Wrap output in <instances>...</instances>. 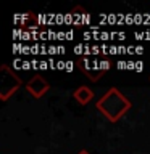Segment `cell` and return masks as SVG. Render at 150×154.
Wrapping results in <instances>:
<instances>
[{
	"mask_svg": "<svg viewBox=\"0 0 150 154\" xmlns=\"http://www.w3.org/2000/svg\"><path fill=\"white\" fill-rule=\"evenodd\" d=\"M73 98H74L81 106H86L94 100V91H92L87 85H81L73 91Z\"/></svg>",
	"mask_w": 150,
	"mask_h": 154,
	"instance_id": "cell-5",
	"label": "cell"
},
{
	"mask_svg": "<svg viewBox=\"0 0 150 154\" xmlns=\"http://www.w3.org/2000/svg\"><path fill=\"white\" fill-rule=\"evenodd\" d=\"M26 88L34 98H42V96L50 90V85H48V82L44 79L42 75H34L26 84Z\"/></svg>",
	"mask_w": 150,
	"mask_h": 154,
	"instance_id": "cell-3",
	"label": "cell"
},
{
	"mask_svg": "<svg viewBox=\"0 0 150 154\" xmlns=\"http://www.w3.org/2000/svg\"><path fill=\"white\" fill-rule=\"evenodd\" d=\"M79 67L87 74V77H89L90 80H94V82H97L100 79V74H102V71H103L97 64H92L87 58H81L79 60Z\"/></svg>",
	"mask_w": 150,
	"mask_h": 154,
	"instance_id": "cell-4",
	"label": "cell"
},
{
	"mask_svg": "<svg viewBox=\"0 0 150 154\" xmlns=\"http://www.w3.org/2000/svg\"><path fill=\"white\" fill-rule=\"evenodd\" d=\"M0 71H2V74H0V100L7 101L13 93L18 91L23 82L7 64H3Z\"/></svg>",
	"mask_w": 150,
	"mask_h": 154,
	"instance_id": "cell-2",
	"label": "cell"
},
{
	"mask_svg": "<svg viewBox=\"0 0 150 154\" xmlns=\"http://www.w3.org/2000/svg\"><path fill=\"white\" fill-rule=\"evenodd\" d=\"M95 106H97V111H100L110 122H118V120L131 109L132 103H131L118 88L111 87V88L97 101Z\"/></svg>",
	"mask_w": 150,
	"mask_h": 154,
	"instance_id": "cell-1",
	"label": "cell"
},
{
	"mask_svg": "<svg viewBox=\"0 0 150 154\" xmlns=\"http://www.w3.org/2000/svg\"><path fill=\"white\" fill-rule=\"evenodd\" d=\"M77 154H90V152H89V151H86V149H81V151L77 152Z\"/></svg>",
	"mask_w": 150,
	"mask_h": 154,
	"instance_id": "cell-6",
	"label": "cell"
}]
</instances>
